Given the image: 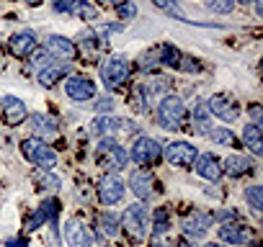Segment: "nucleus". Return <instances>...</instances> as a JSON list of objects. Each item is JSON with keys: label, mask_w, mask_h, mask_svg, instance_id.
<instances>
[{"label": "nucleus", "mask_w": 263, "mask_h": 247, "mask_svg": "<svg viewBox=\"0 0 263 247\" xmlns=\"http://www.w3.org/2000/svg\"><path fill=\"white\" fill-rule=\"evenodd\" d=\"M129 162V155L126 150L116 142V139H101L96 145V165L103 168L106 173H121Z\"/></svg>", "instance_id": "1"}, {"label": "nucleus", "mask_w": 263, "mask_h": 247, "mask_svg": "<svg viewBox=\"0 0 263 247\" xmlns=\"http://www.w3.org/2000/svg\"><path fill=\"white\" fill-rule=\"evenodd\" d=\"M186 116H189V111H186V106H183V100L178 95H165L160 100V106H158V123L163 129H168V132L181 129Z\"/></svg>", "instance_id": "2"}, {"label": "nucleus", "mask_w": 263, "mask_h": 247, "mask_svg": "<svg viewBox=\"0 0 263 247\" xmlns=\"http://www.w3.org/2000/svg\"><path fill=\"white\" fill-rule=\"evenodd\" d=\"M121 227H124L132 237L142 239V237L147 234V229H150V211H147V206H145L142 201L126 206L124 214H121Z\"/></svg>", "instance_id": "3"}, {"label": "nucleus", "mask_w": 263, "mask_h": 247, "mask_svg": "<svg viewBox=\"0 0 263 247\" xmlns=\"http://www.w3.org/2000/svg\"><path fill=\"white\" fill-rule=\"evenodd\" d=\"M21 152H24V157H26L31 165H36L39 170H52V168L57 165V152H54L49 145L39 142V139H24V142H21Z\"/></svg>", "instance_id": "4"}, {"label": "nucleus", "mask_w": 263, "mask_h": 247, "mask_svg": "<svg viewBox=\"0 0 263 247\" xmlns=\"http://www.w3.org/2000/svg\"><path fill=\"white\" fill-rule=\"evenodd\" d=\"M126 155H129V160L135 162V165L147 168V165H155V162L163 157V150H160V145H158L155 139L140 137V139H135V145H132V152H126Z\"/></svg>", "instance_id": "5"}, {"label": "nucleus", "mask_w": 263, "mask_h": 247, "mask_svg": "<svg viewBox=\"0 0 263 247\" xmlns=\"http://www.w3.org/2000/svg\"><path fill=\"white\" fill-rule=\"evenodd\" d=\"M101 80H103V85H106L108 90L121 88V85L129 80V62H126L124 57H111V59H106L103 67H101Z\"/></svg>", "instance_id": "6"}, {"label": "nucleus", "mask_w": 263, "mask_h": 247, "mask_svg": "<svg viewBox=\"0 0 263 247\" xmlns=\"http://www.w3.org/2000/svg\"><path fill=\"white\" fill-rule=\"evenodd\" d=\"M206 108H209L212 116L222 118L224 123H232V121L240 118V103H237L232 95H227V93H217V95H212V98L206 100Z\"/></svg>", "instance_id": "7"}, {"label": "nucleus", "mask_w": 263, "mask_h": 247, "mask_svg": "<svg viewBox=\"0 0 263 247\" xmlns=\"http://www.w3.org/2000/svg\"><path fill=\"white\" fill-rule=\"evenodd\" d=\"M126 193V183L119 178V173H106L98 180V198L103 206H116Z\"/></svg>", "instance_id": "8"}, {"label": "nucleus", "mask_w": 263, "mask_h": 247, "mask_svg": "<svg viewBox=\"0 0 263 247\" xmlns=\"http://www.w3.org/2000/svg\"><path fill=\"white\" fill-rule=\"evenodd\" d=\"M65 93H67L70 100L83 103V100L96 98V83L90 77H85V75H70L67 83H65Z\"/></svg>", "instance_id": "9"}, {"label": "nucleus", "mask_w": 263, "mask_h": 247, "mask_svg": "<svg viewBox=\"0 0 263 247\" xmlns=\"http://www.w3.org/2000/svg\"><path fill=\"white\" fill-rule=\"evenodd\" d=\"M165 160L171 162V165H176V168H191L194 162H196V147L194 145H189V142H171L168 147H165Z\"/></svg>", "instance_id": "10"}, {"label": "nucleus", "mask_w": 263, "mask_h": 247, "mask_svg": "<svg viewBox=\"0 0 263 247\" xmlns=\"http://www.w3.org/2000/svg\"><path fill=\"white\" fill-rule=\"evenodd\" d=\"M126 186H129V191L135 193L140 201H145V198H150V196L155 193V186H158V183H155V175H153L147 168H137L135 173L129 175V183H126Z\"/></svg>", "instance_id": "11"}, {"label": "nucleus", "mask_w": 263, "mask_h": 247, "mask_svg": "<svg viewBox=\"0 0 263 247\" xmlns=\"http://www.w3.org/2000/svg\"><path fill=\"white\" fill-rule=\"evenodd\" d=\"M209 227H212V216L204 214V211H199V209L191 211V214L183 219V224H181L186 239H201V237H206Z\"/></svg>", "instance_id": "12"}, {"label": "nucleus", "mask_w": 263, "mask_h": 247, "mask_svg": "<svg viewBox=\"0 0 263 247\" xmlns=\"http://www.w3.org/2000/svg\"><path fill=\"white\" fill-rule=\"evenodd\" d=\"M29 129H31V134L42 142V139H54L57 134H60V127H57V121L52 118V116H47V113H34V116H29Z\"/></svg>", "instance_id": "13"}, {"label": "nucleus", "mask_w": 263, "mask_h": 247, "mask_svg": "<svg viewBox=\"0 0 263 247\" xmlns=\"http://www.w3.org/2000/svg\"><path fill=\"white\" fill-rule=\"evenodd\" d=\"M0 108H3V118L11 123V127H18V123H24L29 118V111H26V103L16 95H6L3 103H0Z\"/></svg>", "instance_id": "14"}, {"label": "nucleus", "mask_w": 263, "mask_h": 247, "mask_svg": "<svg viewBox=\"0 0 263 247\" xmlns=\"http://www.w3.org/2000/svg\"><path fill=\"white\" fill-rule=\"evenodd\" d=\"M8 47H11V54H16V57H29V54L36 49V34H34L31 29L16 31V34L11 36Z\"/></svg>", "instance_id": "15"}, {"label": "nucleus", "mask_w": 263, "mask_h": 247, "mask_svg": "<svg viewBox=\"0 0 263 247\" xmlns=\"http://www.w3.org/2000/svg\"><path fill=\"white\" fill-rule=\"evenodd\" d=\"M196 173L204 178V180H212L217 183L222 178V162L212 155V152H204V155H196Z\"/></svg>", "instance_id": "16"}, {"label": "nucleus", "mask_w": 263, "mask_h": 247, "mask_svg": "<svg viewBox=\"0 0 263 247\" xmlns=\"http://www.w3.org/2000/svg\"><path fill=\"white\" fill-rule=\"evenodd\" d=\"M217 234H219V239L227 242V244H245V242L250 239L248 227L240 224V221H222V227H219Z\"/></svg>", "instance_id": "17"}, {"label": "nucleus", "mask_w": 263, "mask_h": 247, "mask_svg": "<svg viewBox=\"0 0 263 247\" xmlns=\"http://www.w3.org/2000/svg\"><path fill=\"white\" fill-rule=\"evenodd\" d=\"M65 242H67V247H93V239H90L88 229L78 219H70L65 224Z\"/></svg>", "instance_id": "18"}, {"label": "nucleus", "mask_w": 263, "mask_h": 247, "mask_svg": "<svg viewBox=\"0 0 263 247\" xmlns=\"http://www.w3.org/2000/svg\"><path fill=\"white\" fill-rule=\"evenodd\" d=\"M47 52H49L52 57H60V59H72L78 49H75V44H72L67 36L52 34V36L47 39Z\"/></svg>", "instance_id": "19"}, {"label": "nucleus", "mask_w": 263, "mask_h": 247, "mask_svg": "<svg viewBox=\"0 0 263 247\" xmlns=\"http://www.w3.org/2000/svg\"><path fill=\"white\" fill-rule=\"evenodd\" d=\"M57 214H60V203H57L54 198H47V201L39 206V211L31 216V221H29V229H39L44 221H52V224L57 227Z\"/></svg>", "instance_id": "20"}, {"label": "nucleus", "mask_w": 263, "mask_h": 247, "mask_svg": "<svg viewBox=\"0 0 263 247\" xmlns=\"http://www.w3.org/2000/svg\"><path fill=\"white\" fill-rule=\"evenodd\" d=\"M255 170V162L250 157H242V155H232L227 162H224V173L230 178H240V175H248Z\"/></svg>", "instance_id": "21"}, {"label": "nucleus", "mask_w": 263, "mask_h": 247, "mask_svg": "<svg viewBox=\"0 0 263 247\" xmlns=\"http://www.w3.org/2000/svg\"><path fill=\"white\" fill-rule=\"evenodd\" d=\"M67 75V65L62 62V65H57V59L49 65V67H44V70H39L36 72V80H39V85H44V88H49V85H54L60 77H65Z\"/></svg>", "instance_id": "22"}, {"label": "nucleus", "mask_w": 263, "mask_h": 247, "mask_svg": "<svg viewBox=\"0 0 263 247\" xmlns=\"http://www.w3.org/2000/svg\"><path fill=\"white\" fill-rule=\"evenodd\" d=\"M242 145L253 152V155H260L263 152V134H260V127L255 123H248L242 129Z\"/></svg>", "instance_id": "23"}, {"label": "nucleus", "mask_w": 263, "mask_h": 247, "mask_svg": "<svg viewBox=\"0 0 263 247\" xmlns=\"http://www.w3.org/2000/svg\"><path fill=\"white\" fill-rule=\"evenodd\" d=\"M212 113H209V108H206V103L204 100H199L196 106H194V129L199 132V134H206L209 129H212Z\"/></svg>", "instance_id": "24"}, {"label": "nucleus", "mask_w": 263, "mask_h": 247, "mask_svg": "<svg viewBox=\"0 0 263 247\" xmlns=\"http://www.w3.org/2000/svg\"><path fill=\"white\" fill-rule=\"evenodd\" d=\"M119 127H121V121H116V118H111V116H96L90 132H93L96 137H106V134H114Z\"/></svg>", "instance_id": "25"}, {"label": "nucleus", "mask_w": 263, "mask_h": 247, "mask_svg": "<svg viewBox=\"0 0 263 247\" xmlns=\"http://www.w3.org/2000/svg\"><path fill=\"white\" fill-rule=\"evenodd\" d=\"M142 90H145V98H147V103H150V100H155V98H160V95H165V93L171 90V80L160 77V80L145 83V85H142Z\"/></svg>", "instance_id": "26"}, {"label": "nucleus", "mask_w": 263, "mask_h": 247, "mask_svg": "<svg viewBox=\"0 0 263 247\" xmlns=\"http://www.w3.org/2000/svg\"><path fill=\"white\" fill-rule=\"evenodd\" d=\"M96 224L101 227V232H103L106 237H116V234H119V216H116V214L103 211V214L96 216Z\"/></svg>", "instance_id": "27"}, {"label": "nucleus", "mask_w": 263, "mask_h": 247, "mask_svg": "<svg viewBox=\"0 0 263 247\" xmlns=\"http://www.w3.org/2000/svg\"><path fill=\"white\" fill-rule=\"evenodd\" d=\"M206 137H209L214 145H222V147H237V137H235L230 129L217 127V129H209V132H206Z\"/></svg>", "instance_id": "28"}, {"label": "nucleus", "mask_w": 263, "mask_h": 247, "mask_svg": "<svg viewBox=\"0 0 263 247\" xmlns=\"http://www.w3.org/2000/svg\"><path fill=\"white\" fill-rule=\"evenodd\" d=\"M153 6L160 11V13H165V16H171V18H178V21H189L186 18V13L181 11V6L176 3V0H153Z\"/></svg>", "instance_id": "29"}, {"label": "nucleus", "mask_w": 263, "mask_h": 247, "mask_svg": "<svg viewBox=\"0 0 263 247\" xmlns=\"http://www.w3.org/2000/svg\"><path fill=\"white\" fill-rule=\"evenodd\" d=\"M242 196H245L248 206L253 209V214L258 216V214H260V209H263V186H248Z\"/></svg>", "instance_id": "30"}, {"label": "nucleus", "mask_w": 263, "mask_h": 247, "mask_svg": "<svg viewBox=\"0 0 263 247\" xmlns=\"http://www.w3.org/2000/svg\"><path fill=\"white\" fill-rule=\"evenodd\" d=\"M34 180H36V188H42V191H57L60 188V178L52 175L49 170H39L34 175Z\"/></svg>", "instance_id": "31"}, {"label": "nucleus", "mask_w": 263, "mask_h": 247, "mask_svg": "<svg viewBox=\"0 0 263 247\" xmlns=\"http://www.w3.org/2000/svg\"><path fill=\"white\" fill-rule=\"evenodd\" d=\"M168 229H171V214H168V209H158V211H155V221H153V232H155V237L165 234Z\"/></svg>", "instance_id": "32"}, {"label": "nucleus", "mask_w": 263, "mask_h": 247, "mask_svg": "<svg viewBox=\"0 0 263 247\" xmlns=\"http://www.w3.org/2000/svg\"><path fill=\"white\" fill-rule=\"evenodd\" d=\"M29 57H31V67H34L36 72H39V70H44V67H49V65L54 62V57H52L47 49H34Z\"/></svg>", "instance_id": "33"}, {"label": "nucleus", "mask_w": 263, "mask_h": 247, "mask_svg": "<svg viewBox=\"0 0 263 247\" xmlns=\"http://www.w3.org/2000/svg\"><path fill=\"white\" fill-rule=\"evenodd\" d=\"M72 13H75V16H80L83 21H96V18H98V11H96L93 6L83 3V0H75V6H72Z\"/></svg>", "instance_id": "34"}, {"label": "nucleus", "mask_w": 263, "mask_h": 247, "mask_svg": "<svg viewBox=\"0 0 263 247\" xmlns=\"http://www.w3.org/2000/svg\"><path fill=\"white\" fill-rule=\"evenodd\" d=\"M116 13H119V21H132L137 16V6L132 3V0H121L116 6Z\"/></svg>", "instance_id": "35"}, {"label": "nucleus", "mask_w": 263, "mask_h": 247, "mask_svg": "<svg viewBox=\"0 0 263 247\" xmlns=\"http://www.w3.org/2000/svg\"><path fill=\"white\" fill-rule=\"evenodd\" d=\"M78 42H80V47H83L85 52H98V47H101V44H98L101 39H98V34H96V31H83Z\"/></svg>", "instance_id": "36"}, {"label": "nucleus", "mask_w": 263, "mask_h": 247, "mask_svg": "<svg viewBox=\"0 0 263 247\" xmlns=\"http://www.w3.org/2000/svg\"><path fill=\"white\" fill-rule=\"evenodd\" d=\"M206 8L214 11V13H230L235 8V0H204Z\"/></svg>", "instance_id": "37"}, {"label": "nucleus", "mask_w": 263, "mask_h": 247, "mask_svg": "<svg viewBox=\"0 0 263 247\" xmlns=\"http://www.w3.org/2000/svg\"><path fill=\"white\" fill-rule=\"evenodd\" d=\"M72 6H75V0H57L54 11L57 13H72Z\"/></svg>", "instance_id": "38"}, {"label": "nucleus", "mask_w": 263, "mask_h": 247, "mask_svg": "<svg viewBox=\"0 0 263 247\" xmlns=\"http://www.w3.org/2000/svg\"><path fill=\"white\" fill-rule=\"evenodd\" d=\"M93 106H96V111H103V113H106V111H111V108H114V100H111L108 95H103V98H98Z\"/></svg>", "instance_id": "39"}, {"label": "nucleus", "mask_w": 263, "mask_h": 247, "mask_svg": "<svg viewBox=\"0 0 263 247\" xmlns=\"http://www.w3.org/2000/svg\"><path fill=\"white\" fill-rule=\"evenodd\" d=\"M248 113H250V118H253V123H255V127H260V121H263V111H260V106H250L248 108Z\"/></svg>", "instance_id": "40"}, {"label": "nucleus", "mask_w": 263, "mask_h": 247, "mask_svg": "<svg viewBox=\"0 0 263 247\" xmlns=\"http://www.w3.org/2000/svg\"><path fill=\"white\" fill-rule=\"evenodd\" d=\"M6 244H8V247H26V242H24V239H8Z\"/></svg>", "instance_id": "41"}, {"label": "nucleus", "mask_w": 263, "mask_h": 247, "mask_svg": "<svg viewBox=\"0 0 263 247\" xmlns=\"http://www.w3.org/2000/svg\"><path fill=\"white\" fill-rule=\"evenodd\" d=\"M96 3H103V6H119L121 0H96Z\"/></svg>", "instance_id": "42"}, {"label": "nucleus", "mask_w": 263, "mask_h": 247, "mask_svg": "<svg viewBox=\"0 0 263 247\" xmlns=\"http://www.w3.org/2000/svg\"><path fill=\"white\" fill-rule=\"evenodd\" d=\"M176 247H196V244H191L189 239H178V244H176Z\"/></svg>", "instance_id": "43"}, {"label": "nucleus", "mask_w": 263, "mask_h": 247, "mask_svg": "<svg viewBox=\"0 0 263 247\" xmlns=\"http://www.w3.org/2000/svg\"><path fill=\"white\" fill-rule=\"evenodd\" d=\"M204 247H222V244H219V242H206Z\"/></svg>", "instance_id": "44"}, {"label": "nucleus", "mask_w": 263, "mask_h": 247, "mask_svg": "<svg viewBox=\"0 0 263 247\" xmlns=\"http://www.w3.org/2000/svg\"><path fill=\"white\" fill-rule=\"evenodd\" d=\"M26 3H31V6H39V3H44V0H26Z\"/></svg>", "instance_id": "45"}, {"label": "nucleus", "mask_w": 263, "mask_h": 247, "mask_svg": "<svg viewBox=\"0 0 263 247\" xmlns=\"http://www.w3.org/2000/svg\"><path fill=\"white\" fill-rule=\"evenodd\" d=\"M237 3H242V6H248V3H253V0H237Z\"/></svg>", "instance_id": "46"}, {"label": "nucleus", "mask_w": 263, "mask_h": 247, "mask_svg": "<svg viewBox=\"0 0 263 247\" xmlns=\"http://www.w3.org/2000/svg\"><path fill=\"white\" fill-rule=\"evenodd\" d=\"M250 247H258V244H255V242H253V244H250Z\"/></svg>", "instance_id": "47"}]
</instances>
